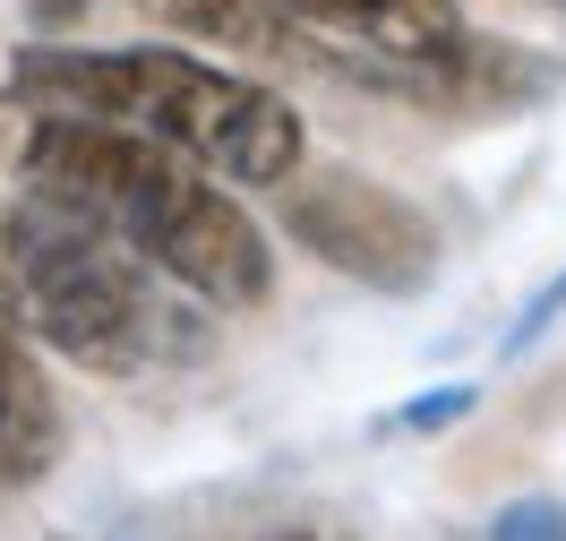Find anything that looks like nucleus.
I'll return each instance as SVG.
<instances>
[{
	"mask_svg": "<svg viewBox=\"0 0 566 541\" xmlns=\"http://www.w3.org/2000/svg\"><path fill=\"white\" fill-rule=\"evenodd\" d=\"M146 27L198 43V52H232V61H292V70H344V43H318L310 27H292L275 0H138Z\"/></svg>",
	"mask_w": 566,
	"mask_h": 541,
	"instance_id": "39448f33",
	"label": "nucleus"
},
{
	"mask_svg": "<svg viewBox=\"0 0 566 541\" xmlns=\"http://www.w3.org/2000/svg\"><path fill=\"white\" fill-rule=\"evenodd\" d=\"M61 447H70V422L52 396L43 344L0 310V490H35L61 465Z\"/></svg>",
	"mask_w": 566,
	"mask_h": 541,
	"instance_id": "423d86ee",
	"label": "nucleus"
},
{
	"mask_svg": "<svg viewBox=\"0 0 566 541\" xmlns=\"http://www.w3.org/2000/svg\"><path fill=\"white\" fill-rule=\"evenodd\" d=\"M275 216H283V241H292V250H310L318 267L387 292V301L429 292L438 258H447V241H438V223H429L421 198H403L395 180L353 173V164H318V173L301 164V173L275 189Z\"/></svg>",
	"mask_w": 566,
	"mask_h": 541,
	"instance_id": "20e7f679",
	"label": "nucleus"
},
{
	"mask_svg": "<svg viewBox=\"0 0 566 541\" xmlns=\"http://www.w3.org/2000/svg\"><path fill=\"white\" fill-rule=\"evenodd\" d=\"M292 27H310L318 43H344V52H369V61H421V52H447L463 35L455 0H275Z\"/></svg>",
	"mask_w": 566,
	"mask_h": 541,
	"instance_id": "0eeeda50",
	"label": "nucleus"
},
{
	"mask_svg": "<svg viewBox=\"0 0 566 541\" xmlns=\"http://www.w3.org/2000/svg\"><path fill=\"white\" fill-rule=\"evenodd\" d=\"M258 541H318L310 524H283V533H258Z\"/></svg>",
	"mask_w": 566,
	"mask_h": 541,
	"instance_id": "9b49d317",
	"label": "nucleus"
},
{
	"mask_svg": "<svg viewBox=\"0 0 566 541\" xmlns=\"http://www.w3.org/2000/svg\"><path fill=\"white\" fill-rule=\"evenodd\" d=\"M18 189H43L77 216H95L129 258H146L164 284L198 310H266L275 301V241L266 223L214 180L198 155L77 112H27L18 138Z\"/></svg>",
	"mask_w": 566,
	"mask_h": 541,
	"instance_id": "f257e3e1",
	"label": "nucleus"
},
{
	"mask_svg": "<svg viewBox=\"0 0 566 541\" xmlns=\"http://www.w3.org/2000/svg\"><path fill=\"white\" fill-rule=\"evenodd\" d=\"M490 541H566V507H558V499H515V507H497Z\"/></svg>",
	"mask_w": 566,
	"mask_h": 541,
	"instance_id": "6e6552de",
	"label": "nucleus"
},
{
	"mask_svg": "<svg viewBox=\"0 0 566 541\" xmlns=\"http://www.w3.org/2000/svg\"><path fill=\"white\" fill-rule=\"evenodd\" d=\"M0 310L86 378H146L198 353V326L172 319L164 275L43 189L0 198Z\"/></svg>",
	"mask_w": 566,
	"mask_h": 541,
	"instance_id": "7ed1b4c3",
	"label": "nucleus"
},
{
	"mask_svg": "<svg viewBox=\"0 0 566 541\" xmlns=\"http://www.w3.org/2000/svg\"><path fill=\"white\" fill-rule=\"evenodd\" d=\"M18 9H27L35 35H77V18H86L95 0H18Z\"/></svg>",
	"mask_w": 566,
	"mask_h": 541,
	"instance_id": "9d476101",
	"label": "nucleus"
},
{
	"mask_svg": "<svg viewBox=\"0 0 566 541\" xmlns=\"http://www.w3.org/2000/svg\"><path fill=\"white\" fill-rule=\"evenodd\" d=\"M9 104L18 112H77V121H120L146 138L198 155L232 189H283L310 155L301 112L283 86H258L241 70H214L189 43H70L35 35L9 61Z\"/></svg>",
	"mask_w": 566,
	"mask_h": 541,
	"instance_id": "f03ea898",
	"label": "nucleus"
},
{
	"mask_svg": "<svg viewBox=\"0 0 566 541\" xmlns=\"http://www.w3.org/2000/svg\"><path fill=\"white\" fill-rule=\"evenodd\" d=\"M463 413H472V387H429V396H412L395 422H403V430H455Z\"/></svg>",
	"mask_w": 566,
	"mask_h": 541,
	"instance_id": "1a4fd4ad",
	"label": "nucleus"
}]
</instances>
